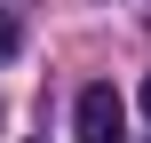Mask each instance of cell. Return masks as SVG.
<instances>
[{"label":"cell","mask_w":151,"mask_h":143,"mask_svg":"<svg viewBox=\"0 0 151 143\" xmlns=\"http://www.w3.org/2000/svg\"><path fill=\"white\" fill-rule=\"evenodd\" d=\"M143 111H151V80H143Z\"/></svg>","instance_id":"3"},{"label":"cell","mask_w":151,"mask_h":143,"mask_svg":"<svg viewBox=\"0 0 151 143\" xmlns=\"http://www.w3.org/2000/svg\"><path fill=\"white\" fill-rule=\"evenodd\" d=\"M80 143H119V127H127V111H119V96L111 88H80Z\"/></svg>","instance_id":"1"},{"label":"cell","mask_w":151,"mask_h":143,"mask_svg":"<svg viewBox=\"0 0 151 143\" xmlns=\"http://www.w3.org/2000/svg\"><path fill=\"white\" fill-rule=\"evenodd\" d=\"M16 40H24V32H16V16H8V8H0V64H8V56H16Z\"/></svg>","instance_id":"2"}]
</instances>
